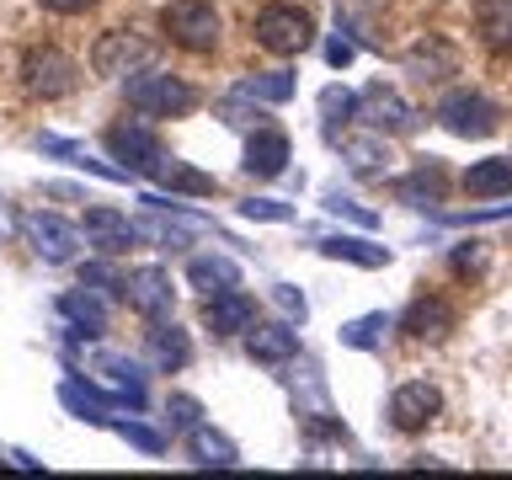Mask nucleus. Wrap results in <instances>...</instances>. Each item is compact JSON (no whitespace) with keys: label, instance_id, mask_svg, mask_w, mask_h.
<instances>
[{"label":"nucleus","instance_id":"1","mask_svg":"<svg viewBox=\"0 0 512 480\" xmlns=\"http://www.w3.org/2000/svg\"><path fill=\"white\" fill-rule=\"evenodd\" d=\"M123 96H128L134 112H144V118H187V112L198 107V91H192L182 75H171V70L123 75Z\"/></svg>","mask_w":512,"mask_h":480},{"label":"nucleus","instance_id":"2","mask_svg":"<svg viewBox=\"0 0 512 480\" xmlns=\"http://www.w3.org/2000/svg\"><path fill=\"white\" fill-rule=\"evenodd\" d=\"M107 155L118 160L128 176H150V182H155L160 171H166V160H171L155 128H150V123H134V118L107 128Z\"/></svg>","mask_w":512,"mask_h":480},{"label":"nucleus","instance_id":"3","mask_svg":"<svg viewBox=\"0 0 512 480\" xmlns=\"http://www.w3.org/2000/svg\"><path fill=\"white\" fill-rule=\"evenodd\" d=\"M160 32H166L176 48H187V54H214L219 48V11L208 6V0H166Z\"/></svg>","mask_w":512,"mask_h":480},{"label":"nucleus","instance_id":"4","mask_svg":"<svg viewBox=\"0 0 512 480\" xmlns=\"http://www.w3.org/2000/svg\"><path fill=\"white\" fill-rule=\"evenodd\" d=\"M22 240L32 246V256L48 267H64V262H75L80 246H86V230L70 219H59V214H48V208H32V214H22Z\"/></svg>","mask_w":512,"mask_h":480},{"label":"nucleus","instance_id":"5","mask_svg":"<svg viewBox=\"0 0 512 480\" xmlns=\"http://www.w3.org/2000/svg\"><path fill=\"white\" fill-rule=\"evenodd\" d=\"M251 38L262 43L267 54L294 59V54H304V48L315 43V22H310V11H299V6H267V11H256Z\"/></svg>","mask_w":512,"mask_h":480},{"label":"nucleus","instance_id":"6","mask_svg":"<svg viewBox=\"0 0 512 480\" xmlns=\"http://www.w3.org/2000/svg\"><path fill=\"white\" fill-rule=\"evenodd\" d=\"M22 86L27 96H43V102H59L80 86V64L64 54V48L43 43V48H27L22 54Z\"/></svg>","mask_w":512,"mask_h":480},{"label":"nucleus","instance_id":"7","mask_svg":"<svg viewBox=\"0 0 512 480\" xmlns=\"http://www.w3.org/2000/svg\"><path fill=\"white\" fill-rule=\"evenodd\" d=\"M432 118H438L454 139H486V134L502 128V107H496L491 96H480V91H448Z\"/></svg>","mask_w":512,"mask_h":480},{"label":"nucleus","instance_id":"8","mask_svg":"<svg viewBox=\"0 0 512 480\" xmlns=\"http://www.w3.org/2000/svg\"><path fill=\"white\" fill-rule=\"evenodd\" d=\"M358 96H363V112H358V118H363L368 128H379L384 139H390V134L406 139V134H416V128H422V112H416L395 86H384V80H368Z\"/></svg>","mask_w":512,"mask_h":480},{"label":"nucleus","instance_id":"9","mask_svg":"<svg viewBox=\"0 0 512 480\" xmlns=\"http://www.w3.org/2000/svg\"><path fill=\"white\" fill-rule=\"evenodd\" d=\"M438 416H443V390H438V384H427V379H406L390 395V427L406 432V438H411V432H427Z\"/></svg>","mask_w":512,"mask_h":480},{"label":"nucleus","instance_id":"10","mask_svg":"<svg viewBox=\"0 0 512 480\" xmlns=\"http://www.w3.org/2000/svg\"><path fill=\"white\" fill-rule=\"evenodd\" d=\"M80 230H86V240L102 256H123V251H134L144 240V224H134L123 208H112V203H91L86 219H80Z\"/></svg>","mask_w":512,"mask_h":480},{"label":"nucleus","instance_id":"11","mask_svg":"<svg viewBox=\"0 0 512 480\" xmlns=\"http://www.w3.org/2000/svg\"><path fill=\"white\" fill-rule=\"evenodd\" d=\"M123 304L144 320H160L171 315L176 304V288H171V272L166 267H128L123 272Z\"/></svg>","mask_w":512,"mask_h":480},{"label":"nucleus","instance_id":"12","mask_svg":"<svg viewBox=\"0 0 512 480\" xmlns=\"http://www.w3.org/2000/svg\"><path fill=\"white\" fill-rule=\"evenodd\" d=\"M411 80H422V86H443L448 75H459V48L443 38V32H422L406 54H400Z\"/></svg>","mask_w":512,"mask_h":480},{"label":"nucleus","instance_id":"13","mask_svg":"<svg viewBox=\"0 0 512 480\" xmlns=\"http://www.w3.org/2000/svg\"><path fill=\"white\" fill-rule=\"evenodd\" d=\"M256 326V299L246 288H219V294H203V331L214 336H246Z\"/></svg>","mask_w":512,"mask_h":480},{"label":"nucleus","instance_id":"14","mask_svg":"<svg viewBox=\"0 0 512 480\" xmlns=\"http://www.w3.org/2000/svg\"><path fill=\"white\" fill-rule=\"evenodd\" d=\"M144 59H150V43H144L139 32H128V27H112L91 43V70L96 75H134Z\"/></svg>","mask_w":512,"mask_h":480},{"label":"nucleus","instance_id":"15","mask_svg":"<svg viewBox=\"0 0 512 480\" xmlns=\"http://www.w3.org/2000/svg\"><path fill=\"white\" fill-rule=\"evenodd\" d=\"M288 160H294V144H288L283 128H251V139H246V155H240V166H246V176H256V182H272V176H283L288 171Z\"/></svg>","mask_w":512,"mask_h":480},{"label":"nucleus","instance_id":"16","mask_svg":"<svg viewBox=\"0 0 512 480\" xmlns=\"http://www.w3.org/2000/svg\"><path fill=\"white\" fill-rule=\"evenodd\" d=\"M454 304H448L443 294H416L406 310H400V320L395 326L411 336V342H443L448 331H454Z\"/></svg>","mask_w":512,"mask_h":480},{"label":"nucleus","instance_id":"17","mask_svg":"<svg viewBox=\"0 0 512 480\" xmlns=\"http://www.w3.org/2000/svg\"><path fill=\"white\" fill-rule=\"evenodd\" d=\"M59 320H64V331L75 336V342H96V336H107V304L96 288H70V294H59Z\"/></svg>","mask_w":512,"mask_h":480},{"label":"nucleus","instance_id":"18","mask_svg":"<svg viewBox=\"0 0 512 480\" xmlns=\"http://www.w3.org/2000/svg\"><path fill=\"white\" fill-rule=\"evenodd\" d=\"M59 406L80 416V422H96V427H112V411L123 406L112 390H102V384H91V379H80V374H64L59 379Z\"/></svg>","mask_w":512,"mask_h":480},{"label":"nucleus","instance_id":"19","mask_svg":"<svg viewBox=\"0 0 512 480\" xmlns=\"http://www.w3.org/2000/svg\"><path fill=\"white\" fill-rule=\"evenodd\" d=\"M91 368L102 374V384H107V390L123 400L128 411H139L144 400H150V395H144V368H139L134 358H123V352H96Z\"/></svg>","mask_w":512,"mask_h":480},{"label":"nucleus","instance_id":"20","mask_svg":"<svg viewBox=\"0 0 512 480\" xmlns=\"http://www.w3.org/2000/svg\"><path fill=\"white\" fill-rule=\"evenodd\" d=\"M144 352H150V363L160 368V374H176V368L192 363V342H187V331L176 326L171 315L150 320V331H144Z\"/></svg>","mask_w":512,"mask_h":480},{"label":"nucleus","instance_id":"21","mask_svg":"<svg viewBox=\"0 0 512 480\" xmlns=\"http://www.w3.org/2000/svg\"><path fill=\"white\" fill-rule=\"evenodd\" d=\"M246 352L251 363H267V368H283L299 358V331L294 320H278V326H251L246 331Z\"/></svg>","mask_w":512,"mask_h":480},{"label":"nucleus","instance_id":"22","mask_svg":"<svg viewBox=\"0 0 512 480\" xmlns=\"http://www.w3.org/2000/svg\"><path fill=\"white\" fill-rule=\"evenodd\" d=\"M315 251L326 256V262H352V267H368V272L395 262V251L379 246V240H368V235H326V240H315Z\"/></svg>","mask_w":512,"mask_h":480},{"label":"nucleus","instance_id":"23","mask_svg":"<svg viewBox=\"0 0 512 480\" xmlns=\"http://www.w3.org/2000/svg\"><path fill=\"white\" fill-rule=\"evenodd\" d=\"M443 187H448V171L438 160H416V166L395 182V198L411 203V208H432V203H443Z\"/></svg>","mask_w":512,"mask_h":480},{"label":"nucleus","instance_id":"24","mask_svg":"<svg viewBox=\"0 0 512 480\" xmlns=\"http://www.w3.org/2000/svg\"><path fill=\"white\" fill-rule=\"evenodd\" d=\"M187 454H192V464H203V470H235L240 464V448L224 438L219 427H208V422H198L187 432Z\"/></svg>","mask_w":512,"mask_h":480},{"label":"nucleus","instance_id":"25","mask_svg":"<svg viewBox=\"0 0 512 480\" xmlns=\"http://www.w3.org/2000/svg\"><path fill=\"white\" fill-rule=\"evenodd\" d=\"M342 160H347L352 176L379 182V176L390 171V144H384V134L374 128V134H363V139H342Z\"/></svg>","mask_w":512,"mask_h":480},{"label":"nucleus","instance_id":"26","mask_svg":"<svg viewBox=\"0 0 512 480\" xmlns=\"http://www.w3.org/2000/svg\"><path fill=\"white\" fill-rule=\"evenodd\" d=\"M464 192L470 198H512V155H486L464 171Z\"/></svg>","mask_w":512,"mask_h":480},{"label":"nucleus","instance_id":"27","mask_svg":"<svg viewBox=\"0 0 512 480\" xmlns=\"http://www.w3.org/2000/svg\"><path fill=\"white\" fill-rule=\"evenodd\" d=\"M475 32L491 54H512V0H475Z\"/></svg>","mask_w":512,"mask_h":480},{"label":"nucleus","instance_id":"28","mask_svg":"<svg viewBox=\"0 0 512 480\" xmlns=\"http://www.w3.org/2000/svg\"><path fill=\"white\" fill-rule=\"evenodd\" d=\"M38 155H59L64 166L91 171V176H102V182H128V171H123V166H102V160H91V155H86V144L59 139V134H38Z\"/></svg>","mask_w":512,"mask_h":480},{"label":"nucleus","instance_id":"29","mask_svg":"<svg viewBox=\"0 0 512 480\" xmlns=\"http://www.w3.org/2000/svg\"><path fill=\"white\" fill-rule=\"evenodd\" d=\"M187 283L198 288V294H219V288H240V267L230 262V256H192L187 262Z\"/></svg>","mask_w":512,"mask_h":480},{"label":"nucleus","instance_id":"30","mask_svg":"<svg viewBox=\"0 0 512 480\" xmlns=\"http://www.w3.org/2000/svg\"><path fill=\"white\" fill-rule=\"evenodd\" d=\"M363 112V96L347 91V86H326L320 91V128H326V139H336L347 123H358Z\"/></svg>","mask_w":512,"mask_h":480},{"label":"nucleus","instance_id":"31","mask_svg":"<svg viewBox=\"0 0 512 480\" xmlns=\"http://www.w3.org/2000/svg\"><path fill=\"white\" fill-rule=\"evenodd\" d=\"M294 86H299L294 70H256V75L240 80L235 91H240V96H251V102H262V107H283L288 96H294Z\"/></svg>","mask_w":512,"mask_h":480},{"label":"nucleus","instance_id":"32","mask_svg":"<svg viewBox=\"0 0 512 480\" xmlns=\"http://www.w3.org/2000/svg\"><path fill=\"white\" fill-rule=\"evenodd\" d=\"M155 182L166 192H192V198H214V192H219V176L187 166V160H166V171H160Z\"/></svg>","mask_w":512,"mask_h":480},{"label":"nucleus","instance_id":"33","mask_svg":"<svg viewBox=\"0 0 512 480\" xmlns=\"http://www.w3.org/2000/svg\"><path fill=\"white\" fill-rule=\"evenodd\" d=\"M395 320L384 315V310H374V315H358V320H347L342 326V347H352V352H374L379 342H384V331H390Z\"/></svg>","mask_w":512,"mask_h":480},{"label":"nucleus","instance_id":"34","mask_svg":"<svg viewBox=\"0 0 512 480\" xmlns=\"http://www.w3.org/2000/svg\"><path fill=\"white\" fill-rule=\"evenodd\" d=\"M112 432H118L123 443H134L139 454H166V432H155V427H144V422H134V416H128V422H118V416H112Z\"/></svg>","mask_w":512,"mask_h":480},{"label":"nucleus","instance_id":"35","mask_svg":"<svg viewBox=\"0 0 512 480\" xmlns=\"http://www.w3.org/2000/svg\"><path fill=\"white\" fill-rule=\"evenodd\" d=\"M198 422H203V406H198L192 395H171V400H166V427H171V432H182V438H187Z\"/></svg>","mask_w":512,"mask_h":480},{"label":"nucleus","instance_id":"36","mask_svg":"<svg viewBox=\"0 0 512 480\" xmlns=\"http://www.w3.org/2000/svg\"><path fill=\"white\" fill-rule=\"evenodd\" d=\"M80 283L96 288V294H118L123 299V272L107 267V262H86V267H80Z\"/></svg>","mask_w":512,"mask_h":480},{"label":"nucleus","instance_id":"37","mask_svg":"<svg viewBox=\"0 0 512 480\" xmlns=\"http://www.w3.org/2000/svg\"><path fill=\"white\" fill-rule=\"evenodd\" d=\"M240 214L256 219V224H288V219H294V208L278 203V198H246V203H240Z\"/></svg>","mask_w":512,"mask_h":480},{"label":"nucleus","instance_id":"38","mask_svg":"<svg viewBox=\"0 0 512 480\" xmlns=\"http://www.w3.org/2000/svg\"><path fill=\"white\" fill-rule=\"evenodd\" d=\"M448 262H454V272L464 278V272H486V246H480V240H464V246H454V256H448Z\"/></svg>","mask_w":512,"mask_h":480},{"label":"nucleus","instance_id":"39","mask_svg":"<svg viewBox=\"0 0 512 480\" xmlns=\"http://www.w3.org/2000/svg\"><path fill=\"white\" fill-rule=\"evenodd\" d=\"M326 208H331V214H342V219H352V224H363V230H374V224H379V214H374V208H358L352 198H342V192H331V198H326Z\"/></svg>","mask_w":512,"mask_h":480},{"label":"nucleus","instance_id":"40","mask_svg":"<svg viewBox=\"0 0 512 480\" xmlns=\"http://www.w3.org/2000/svg\"><path fill=\"white\" fill-rule=\"evenodd\" d=\"M272 299H278V310H283L288 320H304V315H310V304H304V294H299L294 283H278V288H272Z\"/></svg>","mask_w":512,"mask_h":480},{"label":"nucleus","instance_id":"41","mask_svg":"<svg viewBox=\"0 0 512 480\" xmlns=\"http://www.w3.org/2000/svg\"><path fill=\"white\" fill-rule=\"evenodd\" d=\"M491 219H512V203H491V208H464V214H448V224H491Z\"/></svg>","mask_w":512,"mask_h":480},{"label":"nucleus","instance_id":"42","mask_svg":"<svg viewBox=\"0 0 512 480\" xmlns=\"http://www.w3.org/2000/svg\"><path fill=\"white\" fill-rule=\"evenodd\" d=\"M352 59H358V43H352V38H331L326 43V64H331V70H347Z\"/></svg>","mask_w":512,"mask_h":480},{"label":"nucleus","instance_id":"43","mask_svg":"<svg viewBox=\"0 0 512 480\" xmlns=\"http://www.w3.org/2000/svg\"><path fill=\"white\" fill-rule=\"evenodd\" d=\"M43 11H54V16H80V11H91L96 0H38Z\"/></svg>","mask_w":512,"mask_h":480}]
</instances>
